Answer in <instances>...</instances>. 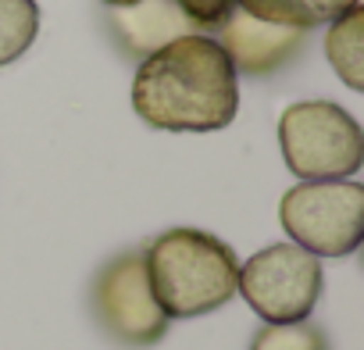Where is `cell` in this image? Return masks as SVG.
I'll list each match as a JSON object with an SVG mask.
<instances>
[{
  "instance_id": "obj_1",
  "label": "cell",
  "mask_w": 364,
  "mask_h": 350,
  "mask_svg": "<svg viewBox=\"0 0 364 350\" xmlns=\"http://www.w3.org/2000/svg\"><path fill=\"white\" fill-rule=\"evenodd\" d=\"M132 111L161 132H218L240 111L236 68L215 36H178L139 61Z\"/></svg>"
},
{
  "instance_id": "obj_2",
  "label": "cell",
  "mask_w": 364,
  "mask_h": 350,
  "mask_svg": "<svg viewBox=\"0 0 364 350\" xmlns=\"http://www.w3.org/2000/svg\"><path fill=\"white\" fill-rule=\"evenodd\" d=\"M154 300L168 318H200L236 297L240 258L204 229H164L143 250Z\"/></svg>"
},
{
  "instance_id": "obj_3",
  "label": "cell",
  "mask_w": 364,
  "mask_h": 350,
  "mask_svg": "<svg viewBox=\"0 0 364 350\" xmlns=\"http://www.w3.org/2000/svg\"><path fill=\"white\" fill-rule=\"evenodd\" d=\"M279 147L300 183L350 179L364 164L357 118L332 100H296L279 118Z\"/></svg>"
},
{
  "instance_id": "obj_4",
  "label": "cell",
  "mask_w": 364,
  "mask_h": 350,
  "mask_svg": "<svg viewBox=\"0 0 364 350\" xmlns=\"http://www.w3.org/2000/svg\"><path fill=\"white\" fill-rule=\"evenodd\" d=\"M286 236L314 258H346L364 240V186L353 179L296 183L282 193Z\"/></svg>"
},
{
  "instance_id": "obj_5",
  "label": "cell",
  "mask_w": 364,
  "mask_h": 350,
  "mask_svg": "<svg viewBox=\"0 0 364 350\" xmlns=\"http://www.w3.org/2000/svg\"><path fill=\"white\" fill-rule=\"evenodd\" d=\"M321 282L325 275L314 254L296 243H272L240 265L236 293L261 322L286 325L311 318L321 297Z\"/></svg>"
},
{
  "instance_id": "obj_6",
  "label": "cell",
  "mask_w": 364,
  "mask_h": 350,
  "mask_svg": "<svg viewBox=\"0 0 364 350\" xmlns=\"http://www.w3.org/2000/svg\"><path fill=\"white\" fill-rule=\"evenodd\" d=\"M97 325L122 346H154L168 332V314L154 300L143 250H122L114 254L93 279L90 293Z\"/></svg>"
},
{
  "instance_id": "obj_7",
  "label": "cell",
  "mask_w": 364,
  "mask_h": 350,
  "mask_svg": "<svg viewBox=\"0 0 364 350\" xmlns=\"http://www.w3.org/2000/svg\"><path fill=\"white\" fill-rule=\"evenodd\" d=\"M218 47L225 51L229 65L236 68V75H250V79H264L275 75L279 68H286L304 47H307V33L304 29H289V26H272L261 22L240 8H232V15L218 26Z\"/></svg>"
},
{
  "instance_id": "obj_8",
  "label": "cell",
  "mask_w": 364,
  "mask_h": 350,
  "mask_svg": "<svg viewBox=\"0 0 364 350\" xmlns=\"http://www.w3.org/2000/svg\"><path fill=\"white\" fill-rule=\"evenodd\" d=\"M104 22L118 51L132 61L150 58L178 36L200 33V26L178 8V0H136L129 8H107Z\"/></svg>"
},
{
  "instance_id": "obj_9",
  "label": "cell",
  "mask_w": 364,
  "mask_h": 350,
  "mask_svg": "<svg viewBox=\"0 0 364 350\" xmlns=\"http://www.w3.org/2000/svg\"><path fill=\"white\" fill-rule=\"evenodd\" d=\"M360 0H236V8L272 22V26H289V29H318L336 22L339 15H346L350 8H357Z\"/></svg>"
},
{
  "instance_id": "obj_10",
  "label": "cell",
  "mask_w": 364,
  "mask_h": 350,
  "mask_svg": "<svg viewBox=\"0 0 364 350\" xmlns=\"http://www.w3.org/2000/svg\"><path fill=\"white\" fill-rule=\"evenodd\" d=\"M325 58L353 93L364 90V8L360 4L339 15L336 22H328Z\"/></svg>"
},
{
  "instance_id": "obj_11",
  "label": "cell",
  "mask_w": 364,
  "mask_h": 350,
  "mask_svg": "<svg viewBox=\"0 0 364 350\" xmlns=\"http://www.w3.org/2000/svg\"><path fill=\"white\" fill-rule=\"evenodd\" d=\"M40 33L36 0H0V68L18 61Z\"/></svg>"
},
{
  "instance_id": "obj_12",
  "label": "cell",
  "mask_w": 364,
  "mask_h": 350,
  "mask_svg": "<svg viewBox=\"0 0 364 350\" xmlns=\"http://www.w3.org/2000/svg\"><path fill=\"white\" fill-rule=\"evenodd\" d=\"M250 350H328V336L311 325V318L304 322H286V325H261L250 339Z\"/></svg>"
},
{
  "instance_id": "obj_13",
  "label": "cell",
  "mask_w": 364,
  "mask_h": 350,
  "mask_svg": "<svg viewBox=\"0 0 364 350\" xmlns=\"http://www.w3.org/2000/svg\"><path fill=\"white\" fill-rule=\"evenodd\" d=\"M178 8L200 26V33H208V29H218L232 15L236 0H178Z\"/></svg>"
},
{
  "instance_id": "obj_14",
  "label": "cell",
  "mask_w": 364,
  "mask_h": 350,
  "mask_svg": "<svg viewBox=\"0 0 364 350\" xmlns=\"http://www.w3.org/2000/svg\"><path fill=\"white\" fill-rule=\"evenodd\" d=\"M104 8H129V4H136V0H100Z\"/></svg>"
}]
</instances>
